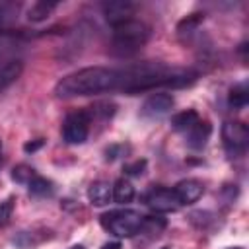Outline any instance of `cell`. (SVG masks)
Wrapping results in <instances>:
<instances>
[{
  "mask_svg": "<svg viewBox=\"0 0 249 249\" xmlns=\"http://www.w3.org/2000/svg\"><path fill=\"white\" fill-rule=\"evenodd\" d=\"M195 80V74L183 68H171L161 62H142L119 70V88L126 93H138L158 86L183 88Z\"/></svg>",
  "mask_w": 249,
  "mask_h": 249,
  "instance_id": "1",
  "label": "cell"
},
{
  "mask_svg": "<svg viewBox=\"0 0 249 249\" xmlns=\"http://www.w3.org/2000/svg\"><path fill=\"white\" fill-rule=\"evenodd\" d=\"M119 88V70L103 68V66H89L78 72L64 76L56 88V97H78V95H93L103 93L109 89Z\"/></svg>",
  "mask_w": 249,
  "mask_h": 249,
  "instance_id": "2",
  "label": "cell"
},
{
  "mask_svg": "<svg viewBox=\"0 0 249 249\" xmlns=\"http://www.w3.org/2000/svg\"><path fill=\"white\" fill-rule=\"evenodd\" d=\"M150 37V27L138 19H126L113 25V51L128 56L134 54Z\"/></svg>",
  "mask_w": 249,
  "mask_h": 249,
  "instance_id": "3",
  "label": "cell"
},
{
  "mask_svg": "<svg viewBox=\"0 0 249 249\" xmlns=\"http://www.w3.org/2000/svg\"><path fill=\"white\" fill-rule=\"evenodd\" d=\"M142 222H144V216L130 208L111 210L101 216V226L117 237H132L142 230Z\"/></svg>",
  "mask_w": 249,
  "mask_h": 249,
  "instance_id": "4",
  "label": "cell"
},
{
  "mask_svg": "<svg viewBox=\"0 0 249 249\" xmlns=\"http://www.w3.org/2000/svg\"><path fill=\"white\" fill-rule=\"evenodd\" d=\"M222 140L226 146V152L230 156H241L247 150V142H249V130L243 123L239 121H228L222 126Z\"/></svg>",
  "mask_w": 249,
  "mask_h": 249,
  "instance_id": "5",
  "label": "cell"
},
{
  "mask_svg": "<svg viewBox=\"0 0 249 249\" xmlns=\"http://www.w3.org/2000/svg\"><path fill=\"white\" fill-rule=\"evenodd\" d=\"M89 134V115L86 111H74L66 115L62 124V138L68 144H82Z\"/></svg>",
  "mask_w": 249,
  "mask_h": 249,
  "instance_id": "6",
  "label": "cell"
},
{
  "mask_svg": "<svg viewBox=\"0 0 249 249\" xmlns=\"http://www.w3.org/2000/svg\"><path fill=\"white\" fill-rule=\"evenodd\" d=\"M146 202L154 212H173L181 206L173 189H154L146 196Z\"/></svg>",
  "mask_w": 249,
  "mask_h": 249,
  "instance_id": "7",
  "label": "cell"
},
{
  "mask_svg": "<svg viewBox=\"0 0 249 249\" xmlns=\"http://www.w3.org/2000/svg\"><path fill=\"white\" fill-rule=\"evenodd\" d=\"M173 107V97L169 93H154L150 95L142 105V117L158 119L165 113H169Z\"/></svg>",
  "mask_w": 249,
  "mask_h": 249,
  "instance_id": "8",
  "label": "cell"
},
{
  "mask_svg": "<svg viewBox=\"0 0 249 249\" xmlns=\"http://www.w3.org/2000/svg\"><path fill=\"white\" fill-rule=\"evenodd\" d=\"M134 4L128 2V0H117V2H107L103 4V14L107 18L109 23L117 25V23H123L126 19H132V14H134Z\"/></svg>",
  "mask_w": 249,
  "mask_h": 249,
  "instance_id": "9",
  "label": "cell"
},
{
  "mask_svg": "<svg viewBox=\"0 0 249 249\" xmlns=\"http://www.w3.org/2000/svg\"><path fill=\"white\" fill-rule=\"evenodd\" d=\"M173 193H175L179 204H191V202H196V200L202 196L204 187H202V183L196 181V179H183V181H179V183L175 185Z\"/></svg>",
  "mask_w": 249,
  "mask_h": 249,
  "instance_id": "10",
  "label": "cell"
},
{
  "mask_svg": "<svg viewBox=\"0 0 249 249\" xmlns=\"http://www.w3.org/2000/svg\"><path fill=\"white\" fill-rule=\"evenodd\" d=\"M210 132H212V126L210 123L206 121H198L191 130H187V144L193 148V150H200L206 146L208 138H210Z\"/></svg>",
  "mask_w": 249,
  "mask_h": 249,
  "instance_id": "11",
  "label": "cell"
},
{
  "mask_svg": "<svg viewBox=\"0 0 249 249\" xmlns=\"http://www.w3.org/2000/svg\"><path fill=\"white\" fill-rule=\"evenodd\" d=\"M21 62L16 60V58H10V60H0V91L6 89L10 84H14L19 74H21Z\"/></svg>",
  "mask_w": 249,
  "mask_h": 249,
  "instance_id": "12",
  "label": "cell"
},
{
  "mask_svg": "<svg viewBox=\"0 0 249 249\" xmlns=\"http://www.w3.org/2000/svg\"><path fill=\"white\" fill-rule=\"evenodd\" d=\"M111 196H113L111 187L105 181H95L88 189V198H89V202L93 206H105V204H109Z\"/></svg>",
  "mask_w": 249,
  "mask_h": 249,
  "instance_id": "13",
  "label": "cell"
},
{
  "mask_svg": "<svg viewBox=\"0 0 249 249\" xmlns=\"http://www.w3.org/2000/svg\"><path fill=\"white\" fill-rule=\"evenodd\" d=\"M198 121H200V119H198V113H196V111H193V109H187V111H181V113L173 115L171 124H173V128H175V130L187 132V130H191Z\"/></svg>",
  "mask_w": 249,
  "mask_h": 249,
  "instance_id": "14",
  "label": "cell"
},
{
  "mask_svg": "<svg viewBox=\"0 0 249 249\" xmlns=\"http://www.w3.org/2000/svg\"><path fill=\"white\" fill-rule=\"evenodd\" d=\"M111 193H113L115 202L124 204V202H130V200H132V196H134V187L130 185V181L119 179V181L115 183V187L111 189Z\"/></svg>",
  "mask_w": 249,
  "mask_h": 249,
  "instance_id": "15",
  "label": "cell"
},
{
  "mask_svg": "<svg viewBox=\"0 0 249 249\" xmlns=\"http://www.w3.org/2000/svg\"><path fill=\"white\" fill-rule=\"evenodd\" d=\"M27 187H29V193L35 195V196H47V195H51V193L54 191L53 183H51L49 179H45V177H39V175H35V177L27 183Z\"/></svg>",
  "mask_w": 249,
  "mask_h": 249,
  "instance_id": "16",
  "label": "cell"
},
{
  "mask_svg": "<svg viewBox=\"0 0 249 249\" xmlns=\"http://www.w3.org/2000/svg\"><path fill=\"white\" fill-rule=\"evenodd\" d=\"M54 8H56V4H53V2H35V4L27 10V18H29L31 21H41V19H45Z\"/></svg>",
  "mask_w": 249,
  "mask_h": 249,
  "instance_id": "17",
  "label": "cell"
},
{
  "mask_svg": "<svg viewBox=\"0 0 249 249\" xmlns=\"http://www.w3.org/2000/svg\"><path fill=\"white\" fill-rule=\"evenodd\" d=\"M247 101H249V95H247L245 84H239V86L231 88V91H230V105L233 109H243L247 105Z\"/></svg>",
  "mask_w": 249,
  "mask_h": 249,
  "instance_id": "18",
  "label": "cell"
},
{
  "mask_svg": "<svg viewBox=\"0 0 249 249\" xmlns=\"http://www.w3.org/2000/svg\"><path fill=\"white\" fill-rule=\"evenodd\" d=\"M12 177H14V181H18V183H29V181L35 177V171H33L29 165H18V167H14V171H12Z\"/></svg>",
  "mask_w": 249,
  "mask_h": 249,
  "instance_id": "19",
  "label": "cell"
},
{
  "mask_svg": "<svg viewBox=\"0 0 249 249\" xmlns=\"http://www.w3.org/2000/svg\"><path fill=\"white\" fill-rule=\"evenodd\" d=\"M12 210H14V200L12 198L0 202V226L8 224V220L12 218Z\"/></svg>",
  "mask_w": 249,
  "mask_h": 249,
  "instance_id": "20",
  "label": "cell"
},
{
  "mask_svg": "<svg viewBox=\"0 0 249 249\" xmlns=\"http://www.w3.org/2000/svg\"><path fill=\"white\" fill-rule=\"evenodd\" d=\"M202 21V16L200 14H193V16H189L187 19H183L181 23H179V31H191V29H195L198 23Z\"/></svg>",
  "mask_w": 249,
  "mask_h": 249,
  "instance_id": "21",
  "label": "cell"
},
{
  "mask_svg": "<svg viewBox=\"0 0 249 249\" xmlns=\"http://www.w3.org/2000/svg\"><path fill=\"white\" fill-rule=\"evenodd\" d=\"M144 167H146V161L144 160H136L134 163L124 165V173H128V175H140L144 171Z\"/></svg>",
  "mask_w": 249,
  "mask_h": 249,
  "instance_id": "22",
  "label": "cell"
},
{
  "mask_svg": "<svg viewBox=\"0 0 249 249\" xmlns=\"http://www.w3.org/2000/svg\"><path fill=\"white\" fill-rule=\"evenodd\" d=\"M43 146V140H37V142H27L25 146H23V150L25 152H35L37 148H41Z\"/></svg>",
  "mask_w": 249,
  "mask_h": 249,
  "instance_id": "23",
  "label": "cell"
},
{
  "mask_svg": "<svg viewBox=\"0 0 249 249\" xmlns=\"http://www.w3.org/2000/svg\"><path fill=\"white\" fill-rule=\"evenodd\" d=\"M101 249H121V245L119 243H105Z\"/></svg>",
  "mask_w": 249,
  "mask_h": 249,
  "instance_id": "24",
  "label": "cell"
},
{
  "mask_svg": "<svg viewBox=\"0 0 249 249\" xmlns=\"http://www.w3.org/2000/svg\"><path fill=\"white\" fill-rule=\"evenodd\" d=\"M70 249H84L82 245H74V247H70Z\"/></svg>",
  "mask_w": 249,
  "mask_h": 249,
  "instance_id": "25",
  "label": "cell"
},
{
  "mask_svg": "<svg viewBox=\"0 0 249 249\" xmlns=\"http://www.w3.org/2000/svg\"><path fill=\"white\" fill-rule=\"evenodd\" d=\"M230 249H241V247H230Z\"/></svg>",
  "mask_w": 249,
  "mask_h": 249,
  "instance_id": "26",
  "label": "cell"
},
{
  "mask_svg": "<svg viewBox=\"0 0 249 249\" xmlns=\"http://www.w3.org/2000/svg\"><path fill=\"white\" fill-rule=\"evenodd\" d=\"M0 152H2V142H0Z\"/></svg>",
  "mask_w": 249,
  "mask_h": 249,
  "instance_id": "27",
  "label": "cell"
},
{
  "mask_svg": "<svg viewBox=\"0 0 249 249\" xmlns=\"http://www.w3.org/2000/svg\"><path fill=\"white\" fill-rule=\"evenodd\" d=\"M0 14H2V12H0Z\"/></svg>",
  "mask_w": 249,
  "mask_h": 249,
  "instance_id": "28",
  "label": "cell"
}]
</instances>
